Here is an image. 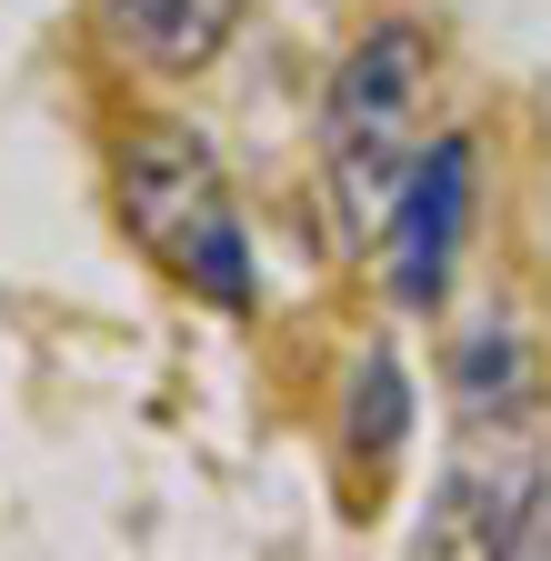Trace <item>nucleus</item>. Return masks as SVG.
<instances>
[{"label": "nucleus", "mask_w": 551, "mask_h": 561, "mask_svg": "<svg viewBox=\"0 0 551 561\" xmlns=\"http://www.w3.org/2000/svg\"><path fill=\"white\" fill-rule=\"evenodd\" d=\"M461 231H471V140H432L422 171H411L401 201H391V231H381L391 241V291L411 311L441 301V280L461 261Z\"/></svg>", "instance_id": "7ed1b4c3"}, {"label": "nucleus", "mask_w": 551, "mask_h": 561, "mask_svg": "<svg viewBox=\"0 0 551 561\" xmlns=\"http://www.w3.org/2000/svg\"><path fill=\"white\" fill-rule=\"evenodd\" d=\"M111 11V31H120V50L141 60V70H200L221 41H231V21H241V0H101Z\"/></svg>", "instance_id": "20e7f679"}, {"label": "nucleus", "mask_w": 551, "mask_h": 561, "mask_svg": "<svg viewBox=\"0 0 551 561\" xmlns=\"http://www.w3.org/2000/svg\"><path fill=\"white\" fill-rule=\"evenodd\" d=\"M461 421H541V362H531V331L521 321H481L451 362Z\"/></svg>", "instance_id": "39448f33"}, {"label": "nucleus", "mask_w": 551, "mask_h": 561, "mask_svg": "<svg viewBox=\"0 0 551 561\" xmlns=\"http://www.w3.org/2000/svg\"><path fill=\"white\" fill-rule=\"evenodd\" d=\"M422 101H432V50L411 21L361 31V50L331 81V121H321V161H331V201L352 241H381L401 181L422 171Z\"/></svg>", "instance_id": "f257e3e1"}, {"label": "nucleus", "mask_w": 551, "mask_h": 561, "mask_svg": "<svg viewBox=\"0 0 551 561\" xmlns=\"http://www.w3.org/2000/svg\"><path fill=\"white\" fill-rule=\"evenodd\" d=\"M391 432H401V362L381 351V362L361 371V451H381Z\"/></svg>", "instance_id": "423d86ee"}, {"label": "nucleus", "mask_w": 551, "mask_h": 561, "mask_svg": "<svg viewBox=\"0 0 551 561\" xmlns=\"http://www.w3.org/2000/svg\"><path fill=\"white\" fill-rule=\"evenodd\" d=\"M120 221L161 271H181L191 291H211L221 311L251 301V241H241V210L221 161L200 151L191 130H141L120 151Z\"/></svg>", "instance_id": "f03ea898"}, {"label": "nucleus", "mask_w": 551, "mask_h": 561, "mask_svg": "<svg viewBox=\"0 0 551 561\" xmlns=\"http://www.w3.org/2000/svg\"><path fill=\"white\" fill-rule=\"evenodd\" d=\"M512 551H551V481L531 491V512H521V541H512Z\"/></svg>", "instance_id": "0eeeda50"}]
</instances>
